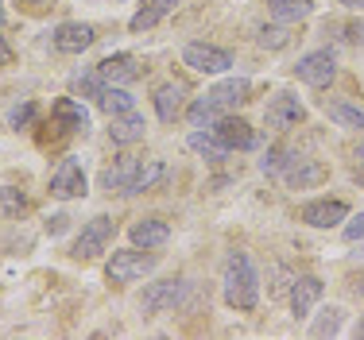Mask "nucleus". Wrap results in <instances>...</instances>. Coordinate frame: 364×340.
Here are the masks:
<instances>
[{
  "label": "nucleus",
  "instance_id": "obj_11",
  "mask_svg": "<svg viewBox=\"0 0 364 340\" xmlns=\"http://www.w3.org/2000/svg\"><path fill=\"white\" fill-rule=\"evenodd\" d=\"M93 39H97V31H93L90 23H77V20L58 23L55 35H50L55 50H63V55H82V50H90V47H93Z\"/></svg>",
  "mask_w": 364,
  "mask_h": 340
},
{
  "label": "nucleus",
  "instance_id": "obj_26",
  "mask_svg": "<svg viewBox=\"0 0 364 340\" xmlns=\"http://www.w3.org/2000/svg\"><path fill=\"white\" fill-rule=\"evenodd\" d=\"M163 178H167V163H163V159H144L140 174H136V182H132L128 194H147V190H155Z\"/></svg>",
  "mask_w": 364,
  "mask_h": 340
},
{
  "label": "nucleus",
  "instance_id": "obj_16",
  "mask_svg": "<svg viewBox=\"0 0 364 340\" xmlns=\"http://www.w3.org/2000/svg\"><path fill=\"white\" fill-rule=\"evenodd\" d=\"M97 74L105 77L109 85H132V82H140V62H136L132 55H109V58H101L97 62Z\"/></svg>",
  "mask_w": 364,
  "mask_h": 340
},
{
  "label": "nucleus",
  "instance_id": "obj_29",
  "mask_svg": "<svg viewBox=\"0 0 364 340\" xmlns=\"http://www.w3.org/2000/svg\"><path fill=\"white\" fill-rule=\"evenodd\" d=\"M341 325H345V309L341 306H326L314 317V325H310V336H337Z\"/></svg>",
  "mask_w": 364,
  "mask_h": 340
},
{
  "label": "nucleus",
  "instance_id": "obj_3",
  "mask_svg": "<svg viewBox=\"0 0 364 340\" xmlns=\"http://www.w3.org/2000/svg\"><path fill=\"white\" fill-rule=\"evenodd\" d=\"M112 236H117V221H112V216H105V213L93 216V221L82 224V232H77L70 256H74V259H97L101 251H109Z\"/></svg>",
  "mask_w": 364,
  "mask_h": 340
},
{
  "label": "nucleus",
  "instance_id": "obj_22",
  "mask_svg": "<svg viewBox=\"0 0 364 340\" xmlns=\"http://www.w3.org/2000/svg\"><path fill=\"white\" fill-rule=\"evenodd\" d=\"M186 143H190V151H194V155H202V159H210V163H221L225 155H229V147H225L221 139L210 132V128H198Z\"/></svg>",
  "mask_w": 364,
  "mask_h": 340
},
{
  "label": "nucleus",
  "instance_id": "obj_35",
  "mask_svg": "<svg viewBox=\"0 0 364 340\" xmlns=\"http://www.w3.org/2000/svg\"><path fill=\"white\" fill-rule=\"evenodd\" d=\"M66 224H70V216H66V213H55V216L47 221V232H50V236H63Z\"/></svg>",
  "mask_w": 364,
  "mask_h": 340
},
{
  "label": "nucleus",
  "instance_id": "obj_21",
  "mask_svg": "<svg viewBox=\"0 0 364 340\" xmlns=\"http://www.w3.org/2000/svg\"><path fill=\"white\" fill-rule=\"evenodd\" d=\"M147 132V124H144V116L140 112H124V116H112V124H109V136H112V143H120V147H128V143H140Z\"/></svg>",
  "mask_w": 364,
  "mask_h": 340
},
{
  "label": "nucleus",
  "instance_id": "obj_31",
  "mask_svg": "<svg viewBox=\"0 0 364 340\" xmlns=\"http://www.w3.org/2000/svg\"><path fill=\"white\" fill-rule=\"evenodd\" d=\"M218 116H221V109L210 101V93H205V97H198L194 104H190V124H194V128H210Z\"/></svg>",
  "mask_w": 364,
  "mask_h": 340
},
{
  "label": "nucleus",
  "instance_id": "obj_7",
  "mask_svg": "<svg viewBox=\"0 0 364 340\" xmlns=\"http://www.w3.org/2000/svg\"><path fill=\"white\" fill-rule=\"evenodd\" d=\"M264 120H267V128H275V132H287V128H299L302 120H306V109H302V101L294 97V93L279 89L272 101H267Z\"/></svg>",
  "mask_w": 364,
  "mask_h": 340
},
{
  "label": "nucleus",
  "instance_id": "obj_6",
  "mask_svg": "<svg viewBox=\"0 0 364 340\" xmlns=\"http://www.w3.org/2000/svg\"><path fill=\"white\" fill-rule=\"evenodd\" d=\"M294 77H299V82H306V85H314V89H326V85L337 77L333 50H306V55L294 62Z\"/></svg>",
  "mask_w": 364,
  "mask_h": 340
},
{
  "label": "nucleus",
  "instance_id": "obj_10",
  "mask_svg": "<svg viewBox=\"0 0 364 340\" xmlns=\"http://www.w3.org/2000/svg\"><path fill=\"white\" fill-rule=\"evenodd\" d=\"M299 216L310 224V229H337L341 221H349V205L337 202V197H318V202L302 205Z\"/></svg>",
  "mask_w": 364,
  "mask_h": 340
},
{
  "label": "nucleus",
  "instance_id": "obj_36",
  "mask_svg": "<svg viewBox=\"0 0 364 340\" xmlns=\"http://www.w3.org/2000/svg\"><path fill=\"white\" fill-rule=\"evenodd\" d=\"M353 163H357V170L364 174V139H360L357 147H353Z\"/></svg>",
  "mask_w": 364,
  "mask_h": 340
},
{
  "label": "nucleus",
  "instance_id": "obj_5",
  "mask_svg": "<svg viewBox=\"0 0 364 340\" xmlns=\"http://www.w3.org/2000/svg\"><path fill=\"white\" fill-rule=\"evenodd\" d=\"M182 62L194 74H225L232 66V50L213 47V43H186L182 47Z\"/></svg>",
  "mask_w": 364,
  "mask_h": 340
},
{
  "label": "nucleus",
  "instance_id": "obj_42",
  "mask_svg": "<svg viewBox=\"0 0 364 340\" xmlns=\"http://www.w3.org/2000/svg\"><path fill=\"white\" fill-rule=\"evenodd\" d=\"M23 4H43V0H23Z\"/></svg>",
  "mask_w": 364,
  "mask_h": 340
},
{
  "label": "nucleus",
  "instance_id": "obj_41",
  "mask_svg": "<svg viewBox=\"0 0 364 340\" xmlns=\"http://www.w3.org/2000/svg\"><path fill=\"white\" fill-rule=\"evenodd\" d=\"M0 28H4V8H0Z\"/></svg>",
  "mask_w": 364,
  "mask_h": 340
},
{
  "label": "nucleus",
  "instance_id": "obj_12",
  "mask_svg": "<svg viewBox=\"0 0 364 340\" xmlns=\"http://www.w3.org/2000/svg\"><path fill=\"white\" fill-rule=\"evenodd\" d=\"M140 163L144 159H136V155H120L112 167L101 170V190H105V194H128L136 174H140Z\"/></svg>",
  "mask_w": 364,
  "mask_h": 340
},
{
  "label": "nucleus",
  "instance_id": "obj_34",
  "mask_svg": "<svg viewBox=\"0 0 364 340\" xmlns=\"http://www.w3.org/2000/svg\"><path fill=\"white\" fill-rule=\"evenodd\" d=\"M341 236L349 240V243H357V240H364V213H360V216H353V221L345 224V229H341Z\"/></svg>",
  "mask_w": 364,
  "mask_h": 340
},
{
  "label": "nucleus",
  "instance_id": "obj_1",
  "mask_svg": "<svg viewBox=\"0 0 364 340\" xmlns=\"http://www.w3.org/2000/svg\"><path fill=\"white\" fill-rule=\"evenodd\" d=\"M221 294H225V306L229 309L252 313L259 306V271L248 251H229L225 275H221Z\"/></svg>",
  "mask_w": 364,
  "mask_h": 340
},
{
  "label": "nucleus",
  "instance_id": "obj_20",
  "mask_svg": "<svg viewBox=\"0 0 364 340\" xmlns=\"http://www.w3.org/2000/svg\"><path fill=\"white\" fill-rule=\"evenodd\" d=\"M175 4H178V0H144L140 12L128 20V28H132L136 35H140V31H151L155 23H163L171 12H175Z\"/></svg>",
  "mask_w": 364,
  "mask_h": 340
},
{
  "label": "nucleus",
  "instance_id": "obj_8",
  "mask_svg": "<svg viewBox=\"0 0 364 340\" xmlns=\"http://www.w3.org/2000/svg\"><path fill=\"white\" fill-rule=\"evenodd\" d=\"M50 197H58V202L85 197V170H82V163H77L74 155H66V159L58 163V170L50 174Z\"/></svg>",
  "mask_w": 364,
  "mask_h": 340
},
{
  "label": "nucleus",
  "instance_id": "obj_38",
  "mask_svg": "<svg viewBox=\"0 0 364 340\" xmlns=\"http://www.w3.org/2000/svg\"><path fill=\"white\" fill-rule=\"evenodd\" d=\"M337 4H345V8H353V12H357V8H364V0H337Z\"/></svg>",
  "mask_w": 364,
  "mask_h": 340
},
{
  "label": "nucleus",
  "instance_id": "obj_30",
  "mask_svg": "<svg viewBox=\"0 0 364 340\" xmlns=\"http://www.w3.org/2000/svg\"><path fill=\"white\" fill-rule=\"evenodd\" d=\"M109 89V82L97 74V66L93 70H85V74H74V93H82V97H93V101H101V93Z\"/></svg>",
  "mask_w": 364,
  "mask_h": 340
},
{
  "label": "nucleus",
  "instance_id": "obj_2",
  "mask_svg": "<svg viewBox=\"0 0 364 340\" xmlns=\"http://www.w3.org/2000/svg\"><path fill=\"white\" fill-rule=\"evenodd\" d=\"M190 294V278H159V283H147L140 294V309L144 317H159V313H171L186 302Z\"/></svg>",
  "mask_w": 364,
  "mask_h": 340
},
{
  "label": "nucleus",
  "instance_id": "obj_14",
  "mask_svg": "<svg viewBox=\"0 0 364 340\" xmlns=\"http://www.w3.org/2000/svg\"><path fill=\"white\" fill-rule=\"evenodd\" d=\"M248 93H252V82H248V77H225V82H218L210 89V101L218 104L221 112H237L240 104L248 101Z\"/></svg>",
  "mask_w": 364,
  "mask_h": 340
},
{
  "label": "nucleus",
  "instance_id": "obj_4",
  "mask_svg": "<svg viewBox=\"0 0 364 340\" xmlns=\"http://www.w3.org/2000/svg\"><path fill=\"white\" fill-rule=\"evenodd\" d=\"M155 263H159L155 256H144V251H136V248H124V251H112V256H109L105 275H109V283H117V286L140 283L144 275L155 271Z\"/></svg>",
  "mask_w": 364,
  "mask_h": 340
},
{
  "label": "nucleus",
  "instance_id": "obj_17",
  "mask_svg": "<svg viewBox=\"0 0 364 340\" xmlns=\"http://www.w3.org/2000/svg\"><path fill=\"white\" fill-rule=\"evenodd\" d=\"M128 236H132L136 248L155 251V248H163V243L171 240V229H167V221H159V216H144V221H136L132 229H128Z\"/></svg>",
  "mask_w": 364,
  "mask_h": 340
},
{
  "label": "nucleus",
  "instance_id": "obj_28",
  "mask_svg": "<svg viewBox=\"0 0 364 340\" xmlns=\"http://www.w3.org/2000/svg\"><path fill=\"white\" fill-rule=\"evenodd\" d=\"M28 213V194L16 186H0V216L4 221H20Z\"/></svg>",
  "mask_w": 364,
  "mask_h": 340
},
{
  "label": "nucleus",
  "instance_id": "obj_25",
  "mask_svg": "<svg viewBox=\"0 0 364 340\" xmlns=\"http://www.w3.org/2000/svg\"><path fill=\"white\" fill-rule=\"evenodd\" d=\"M322 109H326V116L333 120V124L353 128V132H364V112L357 109V104H345V101H326Z\"/></svg>",
  "mask_w": 364,
  "mask_h": 340
},
{
  "label": "nucleus",
  "instance_id": "obj_23",
  "mask_svg": "<svg viewBox=\"0 0 364 340\" xmlns=\"http://www.w3.org/2000/svg\"><path fill=\"white\" fill-rule=\"evenodd\" d=\"M310 0H267V12L275 23H302L310 16Z\"/></svg>",
  "mask_w": 364,
  "mask_h": 340
},
{
  "label": "nucleus",
  "instance_id": "obj_39",
  "mask_svg": "<svg viewBox=\"0 0 364 340\" xmlns=\"http://www.w3.org/2000/svg\"><path fill=\"white\" fill-rule=\"evenodd\" d=\"M353 336H357V340H360V336H364V317H360V321H357V325H353Z\"/></svg>",
  "mask_w": 364,
  "mask_h": 340
},
{
  "label": "nucleus",
  "instance_id": "obj_37",
  "mask_svg": "<svg viewBox=\"0 0 364 340\" xmlns=\"http://www.w3.org/2000/svg\"><path fill=\"white\" fill-rule=\"evenodd\" d=\"M8 58H12V50H8V43H4V39H0V66H4Z\"/></svg>",
  "mask_w": 364,
  "mask_h": 340
},
{
  "label": "nucleus",
  "instance_id": "obj_15",
  "mask_svg": "<svg viewBox=\"0 0 364 340\" xmlns=\"http://www.w3.org/2000/svg\"><path fill=\"white\" fill-rule=\"evenodd\" d=\"M283 182H287L291 190H314L326 182V167L318 159H306V155H299V159L291 163L287 170H283Z\"/></svg>",
  "mask_w": 364,
  "mask_h": 340
},
{
  "label": "nucleus",
  "instance_id": "obj_9",
  "mask_svg": "<svg viewBox=\"0 0 364 340\" xmlns=\"http://www.w3.org/2000/svg\"><path fill=\"white\" fill-rule=\"evenodd\" d=\"M210 132L218 136L229 151H248V147L256 143V132L248 128V120L237 116V112H221V116L210 124Z\"/></svg>",
  "mask_w": 364,
  "mask_h": 340
},
{
  "label": "nucleus",
  "instance_id": "obj_32",
  "mask_svg": "<svg viewBox=\"0 0 364 340\" xmlns=\"http://www.w3.org/2000/svg\"><path fill=\"white\" fill-rule=\"evenodd\" d=\"M31 116H36V104H31V101L16 104V109L8 112V128H28V124H31Z\"/></svg>",
  "mask_w": 364,
  "mask_h": 340
},
{
  "label": "nucleus",
  "instance_id": "obj_19",
  "mask_svg": "<svg viewBox=\"0 0 364 340\" xmlns=\"http://www.w3.org/2000/svg\"><path fill=\"white\" fill-rule=\"evenodd\" d=\"M50 116H55L58 128H66V132H85V128H90V112H85V104L74 101V97H58L55 109H50Z\"/></svg>",
  "mask_w": 364,
  "mask_h": 340
},
{
  "label": "nucleus",
  "instance_id": "obj_33",
  "mask_svg": "<svg viewBox=\"0 0 364 340\" xmlns=\"http://www.w3.org/2000/svg\"><path fill=\"white\" fill-rule=\"evenodd\" d=\"M259 43L264 47H287V28H259Z\"/></svg>",
  "mask_w": 364,
  "mask_h": 340
},
{
  "label": "nucleus",
  "instance_id": "obj_24",
  "mask_svg": "<svg viewBox=\"0 0 364 340\" xmlns=\"http://www.w3.org/2000/svg\"><path fill=\"white\" fill-rule=\"evenodd\" d=\"M294 159H299V151H291V147L275 143V147H267V151H264V159H259V170H264L267 178H283V170H287Z\"/></svg>",
  "mask_w": 364,
  "mask_h": 340
},
{
  "label": "nucleus",
  "instance_id": "obj_27",
  "mask_svg": "<svg viewBox=\"0 0 364 340\" xmlns=\"http://www.w3.org/2000/svg\"><path fill=\"white\" fill-rule=\"evenodd\" d=\"M97 104L109 112V116H124V112H132V109H136V97L124 89V85H109V89L101 93V101H97Z\"/></svg>",
  "mask_w": 364,
  "mask_h": 340
},
{
  "label": "nucleus",
  "instance_id": "obj_40",
  "mask_svg": "<svg viewBox=\"0 0 364 340\" xmlns=\"http://www.w3.org/2000/svg\"><path fill=\"white\" fill-rule=\"evenodd\" d=\"M357 298H364V275L357 278Z\"/></svg>",
  "mask_w": 364,
  "mask_h": 340
},
{
  "label": "nucleus",
  "instance_id": "obj_18",
  "mask_svg": "<svg viewBox=\"0 0 364 340\" xmlns=\"http://www.w3.org/2000/svg\"><path fill=\"white\" fill-rule=\"evenodd\" d=\"M155 116L163 120V124H171V120H178L182 116V104H186V89H182L178 82H163L159 89H155Z\"/></svg>",
  "mask_w": 364,
  "mask_h": 340
},
{
  "label": "nucleus",
  "instance_id": "obj_13",
  "mask_svg": "<svg viewBox=\"0 0 364 340\" xmlns=\"http://www.w3.org/2000/svg\"><path fill=\"white\" fill-rule=\"evenodd\" d=\"M322 278L318 275H302V278H294L291 283V313L294 317H310V313H314V306L318 302H322Z\"/></svg>",
  "mask_w": 364,
  "mask_h": 340
}]
</instances>
